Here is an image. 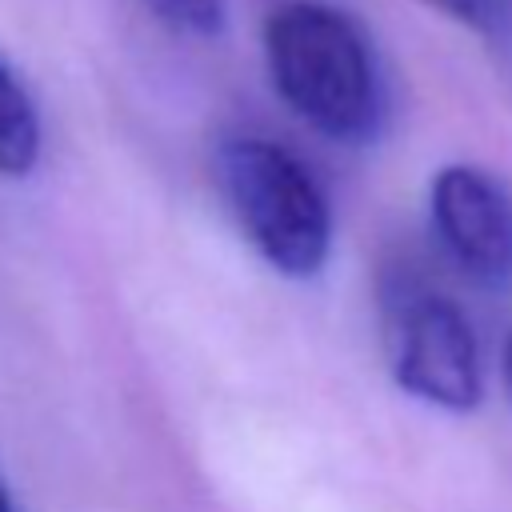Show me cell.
<instances>
[{"mask_svg":"<svg viewBox=\"0 0 512 512\" xmlns=\"http://www.w3.org/2000/svg\"><path fill=\"white\" fill-rule=\"evenodd\" d=\"M264 56L284 104L320 136L364 144L380 132V68L348 12L320 0L280 4L264 24Z\"/></svg>","mask_w":512,"mask_h":512,"instance_id":"cell-1","label":"cell"},{"mask_svg":"<svg viewBox=\"0 0 512 512\" xmlns=\"http://www.w3.org/2000/svg\"><path fill=\"white\" fill-rule=\"evenodd\" d=\"M220 188L252 248L284 276L308 280L332 248V208L316 176L276 140L232 136L216 156Z\"/></svg>","mask_w":512,"mask_h":512,"instance_id":"cell-2","label":"cell"},{"mask_svg":"<svg viewBox=\"0 0 512 512\" xmlns=\"http://www.w3.org/2000/svg\"><path fill=\"white\" fill-rule=\"evenodd\" d=\"M388 352L396 384L436 408L480 404V352L464 312L432 292H404L388 312Z\"/></svg>","mask_w":512,"mask_h":512,"instance_id":"cell-3","label":"cell"},{"mask_svg":"<svg viewBox=\"0 0 512 512\" xmlns=\"http://www.w3.org/2000/svg\"><path fill=\"white\" fill-rule=\"evenodd\" d=\"M432 224L452 260L488 288L512 284V192L472 168L448 164L432 180Z\"/></svg>","mask_w":512,"mask_h":512,"instance_id":"cell-4","label":"cell"},{"mask_svg":"<svg viewBox=\"0 0 512 512\" xmlns=\"http://www.w3.org/2000/svg\"><path fill=\"white\" fill-rule=\"evenodd\" d=\"M40 112L0 56V176H28L40 160Z\"/></svg>","mask_w":512,"mask_h":512,"instance_id":"cell-5","label":"cell"},{"mask_svg":"<svg viewBox=\"0 0 512 512\" xmlns=\"http://www.w3.org/2000/svg\"><path fill=\"white\" fill-rule=\"evenodd\" d=\"M164 28L196 40H212L228 24V4L224 0H140Z\"/></svg>","mask_w":512,"mask_h":512,"instance_id":"cell-6","label":"cell"},{"mask_svg":"<svg viewBox=\"0 0 512 512\" xmlns=\"http://www.w3.org/2000/svg\"><path fill=\"white\" fill-rule=\"evenodd\" d=\"M424 4L484 36H504L512 24V0H424Z\"/></svg>","mask_w":512,"mask_h":512,"instance_id":"cell-7","label":"cell"},{"mask_svg":"<svg viewBox=\"0 0 512 512\" xmlns=\"http://www.w3.org/2000/svg\"><path fill=\"white\" fill-rule=\"evenodd\" d=\"M0 512H20V508H16V500H12V492L4 488V480H0Z\"/></svg>","mask_w":512,"mask_h":512,"instance_id":"cell-8","label":"cell"},{"mask_svg":"<svg viewBox=\"0 0 512 512\" xmlns=\"http://www.w3.org/2000/svg\"><path fill=\"white\" fill-rule=\"evenodd\" d=\"M504 380H508V388H512V336H508V344H504Z\"/></svg>","mask_w":512,"mask_h":512,"instance_id":"cell-9","label":"cell"}]
</instances>
